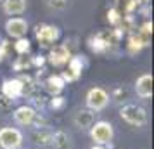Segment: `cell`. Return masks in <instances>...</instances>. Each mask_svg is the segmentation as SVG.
Masks as SVG:
<instances>
[{
  "label": "cell",
  "mask_w": 154,
  "mask_h": 149,
  "mask_svg": "<svg viewBox=\"0 0 154 149\" xmlns=\"http://www.w3.org/2000/svg\"><path fill=\"white\" fill-rule=\"evenodd\" d=\"M12 120L17 127H24V128H36L49 125V120L43 116V113H38L35 107H31L29 104H23V106L16 107L12 111Z\"/></svg>",
  "instance_id": "obj_1"
},
{
  "label": "cell",
  "mask_w": 154,
  "mask_h": 149,
  "mask_svg": "<svg viewBox=\"0 0 154 149\" xmlns=\"http://www.w3.org/2000/svg\"><path fill=\"white\" fill-rule=\"evenodd\" d=\"M119 118L125 121L126 125L137 128L146 127L147 121H149L146 107L140 106V104H135V102H128V104H123L119 107Z\"/></svg>",
  "instance_id": "obj_2"
},
{
  "label": "cell",
  "mask_w": 154,
  "mask_h": 149,
  "mask_svg": "<svg viewBox=\"0 0 154 149\" xmlns=\"http://www.w3.org/2000/svg\"><path fill=\"white\" fill-rule=\"evenodd\" d=\"M88 135H90L92 142H94L95 146H106V147H111L112 139H114V127H112L111 121L99 120L88 128Z\"/></svg>",
  "instance_id": "obj_3"
},
{
  "label": "cell",
  "mask_w": 154,
  "mask_h": 149,
  "mask_svg": "<svg viewBox=\"0 0 154 149\" xmlns=\"http://www.w3.org/2000/svg\"><path fill=\"white\" fill-rule=\"evenodd\" d=\"M111 104V97H109V92L102 88V87H92L88 88V92L85 95V106L87 109H90L97 114L100 111H104L106 107Z\"/></svg>",
  "instance_id": "obj_4"
},
{
  "label": "cell",
  "mask_w": 154,
  "mask_h": 149,
  "mask_svg": "<svg viewBox=\"0 0 154 149\" xmlns=\"http://www.w3.org/2000/svg\"><path fill=\"white\" fill-rule=\"evenodd\" d=\"M24 144V134L17 127L0 128V149H21Z\"/></svg>",
  "instance_id": "obj_5"
},
{
  "label": "cell",
  "mask_w": 154,
  "mask_h": 149,
  "mask_svg": "<svg viewBox=\"0 0 154 149\" xmlns=\"http://www.w3.org/2000/svg\"><path fill=\"white\" fill-rule=\"evenodd\" d=\"M35 38L38 40V43L42 47H52L61 38V31L54 24L42 23V24H36L35 26Z\"/></svg>",
  "instance_id": "obj_6"
},
{
  "label": "cell",
  "mask_w": 154,
  "mask_h": 149,
  "mask_svg": "<svg viewBox=\"0 0 154 149\" xmlns=\"http://www.w3.org/2000/svg\"><path fill=\"white\" fill-rule=\"evenodd\" d=\"M85 64H87V59L85 56H80V54H73L69 59V63L66 64L68 66V71H63V73H59L61 75V78L66 82V85L71 83V82H76V80L82 78V73H83V68Z\"/></svg>",
  "instance_id": "obj_7"
},
{
  "label": "cell",
  "mask_w": 154,
  "mask_h": 149,
  "mask_svg": "<svg viewBox=\"0 0 154 149\" xmlns=\"http://www.w3.org/2000/svg\"><path fill=\"white\" fill-rule=\"evenodd\" d=\"M71 56H73V50L68 43H59V45H52L49 50V56H47V61H49L54 68H63L69 63Z\"/></svg>",
  "instance_id": "obj_8"
},
{
  "label": "cell",
  "mask_w": 154,
  "mask_h": 149,
  "mask_svg": "<svg viewBox=\"0 0 154 149\" xmlns=\"http://www.w3.org/2000/svg\"><path fill=\"white\" fill-rule=\"evenodd\" d=\"M29 31V24L24 17H9L5 21V33L7 36L14 38V40H19V38H24Z\"/></svg>",
  "instance_id": "obj_9"
},
{
  "label": "cell",
  "mask_w": 154,
  "mask_h": 149,
  "mask_svg": "<svg viewBox=\"0 0 154 149\" xmlns=\"http://www.w3.org/2000/svg\"><path fill=\"white\" fill-rule=\"evenodd\" d=\"M0 94L9 97L11 101H17L24 95V88H23V82L17 76L16 78H5L0 82Z\"/></svg>",
  "instance_id": "obj_10"
},
{
  "label": "cell",
  "mask_w": 154,
  "mask_h": 149,
  "mask_svg": "<svg viewBox=\"0 0 154 149\" xmlns=\"http://www.w3.org/2000/svg\"><path fill=\"white\" fill-rule=\"evenodd\" d=\"M71 121H73V125H75L78 130L88 132V128L95 123V113L90 111V109H87V107H80V109H76V111L73 113Z\"/></svg>",
  "instance_id": "obj_11"
},
{
  "label": "cell",
  "mask_w": 154,
  "mask_h": 149,
  "mask_svg": "<svg viewBox=\"0 0 154 149\" xmlns=\"http://www.w3.org/2000/svg\"><path fill=\"white\" fill-rule=\"evenodd\" d=\"M152 75L151 73H144V75H140L139 78L135 80V83H133V92L135 95L139 97V99H151L152 97Z\"/></svg>",
  "instance_id": "obj_12"
},
{
  "label": "cell",
  "mask_w": 154,
  "mask_h": 149,
  "mask_svg": "<svg viewBox=\"0 0 154 149\" xmlns=\"http://www.w3.org/2000/svg\"><path fill=\"white\" fill-rule=\"evenodd\" d=\"M52 135H54V130L47 125V127H36L31 128V134H29V139L35 144L36 147H50V142H52Z\"/></svg>",
  "instance_id": "obj_13"
},
{
  "label": "cell",
  "mask_w": 154,
  "mask_h": 149,
  "mask_svg": "<svg viewBox=\"0 0 154 149\" xmlns=\"http://www.w3.org/2000/svg\"><path fill=\"white\" fill-rule=\"evenodd\" d=\"M26 7H28V0H4L2 2L4 14L11 17H19L21 14H24Z\"/></svg>",
  "instance_id": "obj_14"
},
{
  "label": "cell",
  "mask_w": 154,
  "mask_h": 149,
  "mask_svg": "<svg viewBox=\"0 0 154 149\" xmlns=\"http://www.w3.org/2000/svg\"><path fill=\"white\" fill-rule=\"evenodd\" d=\"M40 85H43V88L54 97V95H61V92H63L64 87H66V82L61 78V75H49L45 78V82H42Z\"/></svg>",
  "instance_id": "obj_15"
},
{
  "label": "cell",
  "mask_w": 154,
  "mask_h": 149,
  "mask_svg": "<svg viewBox=\"0 0 154 149\" xmlns=\"http://www.w3.org/2000/svg\"><path fill=\"white\" fill-rule=\"evenodd\" d=\"M52 149H73V137H71L66 130H56L52 135V142H50Z\"/></svg>",
  "instance_id": "obj_16"
},
{
  "label": "cell",
  "mask_w": 154,
  "mask_h": 149,
  "mask_svg": "<svg viewBox=\"0 0 154 149\" xmlns=\"http://www.w3.org/2000/svg\"><path fill=\"white\" fill-rule=\"evenodd\" d=\"M88 47H90L95 54H104L111 47V38H104V35H92L88 38Z\"/></svg>",
  "instance_id": "obj_17"
},
{
  "label": "cell",
  "mask_w": 154,
  "mask_h": 149,
  "mask_svg": "<svg viewBox=\"0 0 154 149\" xmlns=\"http://www.w3.org/2000/svg\"><path fill=\"white\" fill-rule=\"evenodd\" d=\"M109 97H111V102H114L116 106L121 107L123 104H128V102L132 101V94L128 90V87L119 85L112 90V94H109Z\"/></svg>",
  "instance_id": "obj_18"
},
{
  "label": "cell",
  "mask_w": 154,
  "mask_h": 149,
  "mask_svg": "<svg viewBox=\"0 0 154 149\" xmlns=\"http://www.w3.org/2000/svg\"><path fill=\"white\" fill-rule=\"evenodd\" d=\"M33 68V64H31V57L28 56H19V57H16V61L12 63V70L14 71H28Z\"/></svg>",
  "instance_id": "obj_19"
},
{
  "label": "cell",
  "mask_w": 154,
  "mask_h": 149,
  "mask_svg": "<svg viewBox=\"0 0 154 149\" xmlns=\"http://www.w3.org/2000/svg\"><path fill=\"white\" fill-rule=\"evenodd\" d=\"M12 49L16 50L17 56H28L29 50H31V42H29L26 36L24 38H19V40H16V43L12 45Z\"/></svg>",
  "instance_id": "obj_20"
},
{
  "label": "cell",
  "mask_w": 154,
  "mask_h": 149,
  "mask_svg": "<svg viewBox=\"0 0 154 149\" xmlns=\"http://www.w3.org/2000/svg\"><path fill=\"white\" fill-rule=\"evenodd\" d=\"M45 5L50 9V11H56V12H61V11H66L69 7L71 0H43Z\"/></svg>",
  "instance_id": "obj_21"
},
{
  "label": "cell",
  "mask_w": 154,
  "mask_h": 149,
  "mask_svg": "<svg viewBox=\"0 0 154 149\" xmlns=\"http://www.w3.org/2000/svg\"><path fill=\"white\" fill-rule=\"evenodd\" d=\"M64 106H66V99H64L63 95H54V97L49 101V107L54 109V111H59V109H63Z\"/></svg>",
  "instance_id": "obj_22"
},
{
  "label": "cell",
  "mask_w": 154,
  "mask_h": 149,
  "mask_svg": "<svg viewBox=\"0 0 154 149\" xmlns=\"http://www.w3.org/2000/svg\"><path fill=\"white\" fill-rule=\"evenodd\" d=\"M12 104H14V101H11L9 97H5V95L0 94V114L11 113V111H12Z\"/></svg>",
  "instance_id": "obj_23"
},
{
  "label": "cell",
  "mask_w": 154,
  "mask_h": 149,
  "mask_svg": "<svg viewBox=\"0 0 154 149\" xmlns=\"http://www.w3.org/2000/svg\"><path fill=\"white\" fill-rule=\"evenodd\" d=\"M9 52H11V43L7 40H0V63L9 57Z\"/></svg>",
  "instance_id": "obj_24"
},
{
  "label": "cell",
  "mask_w": 154,
  "mask_h": 149,
  "mask_svg": "<svg viewBox=\"0 0 154 149\" xmlns=\"http://www.w3.org/2000/svg\"><path fill=\"white\" fill-rule=\"evenodd\" d=\"M121 17H123V16L118 12V9H111V11L107 12V19H109L112 24H119V23H121Z\"/></svg>",
  "instance_id": "obj_25"
},
{
  "label": "cell",
  "mask_w": 154,
  "mask_h": 149,
  "mask_svg": "<svg viewBox=\"0 0 154 149\" xmlns=\"http://www.w3.org/2000/svg\"><path fill=\"white\" fill-rule=\"evenodd\" d=\"M31 64H33V68H43V64H45V57H43L42 54L33 56L31 57Z\"/></svg>",
  "instance_id": "obj_26"
},
{
  "label": "cell",
  "mask_w": 154,
  "mask_h": 149,
  "mask_svg": "<svg viewBox=\"0 0 154 149\" xmlns=\"http://www.w3.org/2000/svg\"><path fill=\"white\" fill-rule=\"evenodd\" d=\"M88 149H109V147H106V146H95V144H94V146L88 147Z\"/></svg>",
  "instance_id": "obj_27"
},
{
  "label": "cell",
  "mask_w": 154,
  "mask_h": 149,
  "mask_svg": "<svg viewBox=\"0 0 154 149\" xmlns=\"http://www.w3.org/2000/svg\"><path fill=\"white\" fill-rule=\"evenodd\" d=\"M118 2H121V0H118ZM126 2H128V0H123V4H126Z\"/></svg>",
  "instance_id": "obj_28"
},
{
  "label": "cell",
  "mask_w": 154,
  "mask_h": 149,
  "mask_svg": "<svg viewBox=\"0 0 154 149\" xmlns=\"http://www.w3.org/2000/svg\"><path fill=\"white\" fill-rule=\"evenodd\" d=\"M2 2H4V0H0V4H2Z\"/></svg>",
  "instance_id": "obj_29"
},
{
  "label": "cell",
  "mask_w": 154,
  "mask_h": 149,
  "mask_svg": "<svg viewBox=\"0 0 154 149\" xmlns=\"http://www.w3.org/2000/svg\"><path fill=\"white\" fill-rule=\"evenodd\" d=\"M21 149H23V147H21Z\"/></svg>",
  "instance_id": "obj_30"
}]
</instances>
